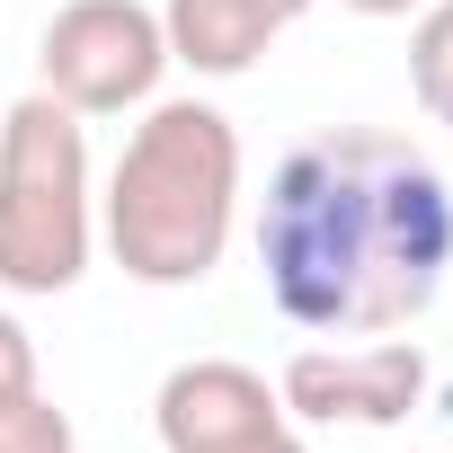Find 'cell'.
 Segmentation results:
<instances>
[{
    "mask_svg": "<svg viewBox=\"0 0 453 453\" xmlns=\"http://www.w3.org/2000/svg\"><path fill=\"white\" fill-rule=\"evenodd\" d=\"M453 267V187L426 151L373 125L311 134L276 160L258 204V276L294 329L391 338Z\"/></svg>",
    "mask_w": 453,
    "mask_h": 453,
    "instance_id": "obj_1",
    "label": "cell"
},
{
    "mask_svg": "<svg viewBox=\"0 0 453 453\" xmlns=\"http://www.w3.org/2000/svg\"><path fill=\"white\" fill-rule=\"evenodd\" d=\"M232 222H241V134L222 107L204 98H160L116 178H107V250L134 285L178 294L204 285L232 250Z\"/></svg>",
    "mask_w": 453,
    "mask_h": 453,
    "instance_id": "obj_2",
    "label": "cell"
},
{
    "mask_svg": "<svg viewBox=\"0 0 453 453\" xmlns=\"http://www.w3.org/2000/svg\"><path fill=\"white\" fill-rule=\"evenodd\" d=\"M98 241L89 213V134L54 89H27L0 116V285L72 294Z\"/></svg>",
    "mask_w": 453,
    "mask_h": 453,
    "instance_id": "obj_3",
    "label": "cell"
},
{
    "mask_svg": "<svg viewBox=\"0 0 453 453\" xmlns=\"http://www.w3.org/2000/svg\"><path fill=\"white\" fill-rule=\"evenodd\" d=\"M36 72H45V89H54L72 116L151 107V89H160V72H169L160 10H142V0H63V10L45 19Z\"/></svg>",
    "mask_w": 453,
    "mask_h": 453,
    "instance_id": "obj_4",
    "label": "cell"
},
{
    "mask_svg": "<svg viewBox=\"0 0 453 453\" xmlns=\"http://www.w3.org/2000/svg\"><path fill=\"white\" fill-rule=\"evenodd\" d=\"M160 453H311L285 418V400L267 391V373L232 365V356H196L160 382L151 400Z\"/></svg>",
    "mask_w": 453,
    "mask_h": 453,
    "instance_id": "obj_5",
    "label": "cell"
},
{
    "mask_svg": "<svg viewBox=\"0 0 453 453\" xmlns=\"http://www.w3.org/2000/svg\"><path fill=\"white\" fill-rule=\"evenodd\" d=\"M285 418L311 426H400L426 400V356L418 338H373V347H303L276 382Z\"/></svg>",
    "mask_w": 453,
    "mask_h": 453,
    "instance_id": "obj_6",
    "label": "cell"
},
{
    "mask_svg": "<svg viewBox=\"0 0 453 453\" xmlns=\"http://www.w3.org/2000/svg\"><path fill=\"white\" fill-rule=\"evenodd\" d=\"M311 0H169L160 10V36H169V63L204 72V81H241Z\"/></svg>",
    "mask_w": 453,
    "mask_h": 453,
    "instance_id": "obj_7",
    "label": "cell"
},
{
    "mask_svg": "<svg viewBox=\"0 0 453 453\" xmlns=\"http://www.w3.org/2000/svg\"><path fill=\"white\" fill-rule=\"evenodd\" d=\"M409 89L435 125H453V0H426L409 27Z\"/></svg>",
    "mask_w": 453,
    "mask_h": 453,
    "instance_id": "obj_8",
    "label": "cell"
},
{
    "mask_svg": "<svg viewBox=\"0 0 453 453\" xmlns=\"http://www.w3.org/2000/svg\"><path fill=\"white\" fill-rule=\"evenodd\" d=\"M0 453H81V435H72V418L36 391V400H19V409H0Z\"/></svg>",
    "mask_w": 453,
    "mask_h": 453,
    "instance_id": "obj_9",
    "label": "cell"
},
{
    "mask_svg": "<svg viewBox=\"0 0 453 453\" xmlns=\"http://www.w3.org/2000/svg\"><path fill=\"white\" fill-rule=\"evenodd\" d=\"M45 382H36V338L0 311V409H19V400H36Z\"/></svg>",
    "mask_w": 453,
    "mask_h": 453,
    "instance_id": "obj_10",
    "label": "cell"
},
{
    "mask_svg": "<svg viewBox=\"0 0 453 453\" xmlns=\"http://www.w3.org/2000/svg\"><path fill=\"white\" fill-rule=\"evenodd\" d=\"M338 10H356V19H418L426 0H338Z\"/></svg>",
    "mask_w": 453,
    "mask_h": 453,
    "instance_id": "obj_11",
    "label": "cell"
}]
</instances>
